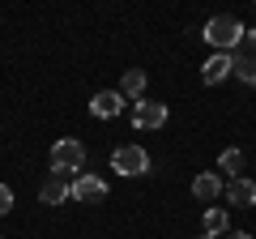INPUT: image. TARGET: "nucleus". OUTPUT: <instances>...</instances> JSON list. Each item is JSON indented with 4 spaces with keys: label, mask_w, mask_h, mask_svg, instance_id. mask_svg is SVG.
Here are the masks:
<instances>
[{
    "label": "nucleus",
    "mask_w": 256,
    "mask_h": 239,
    "mask_svg": "<svg viewBox=\"0 0 256 239\" xmlns=\"http://www.w3.org/2000/svg\"><path fill=\"white\" fill-rule=\"evenodd\" d=\"M201 38L214 47V52H226V56H230V52H235V47L248 38V30L239 26V18H230V13H218V18H210V22H205Z\"/></svg>",
    "instance_id": "nucleus-1"
},
{
    "label": "nucleus",
    "mask_w": 256,
    "mask_h": 239,
    "mask_svg": "<svg viewBox=\"0 0 256 239\" xmlns=\"http://www.w3.org/2000/svg\"><path fill=\"white\" fill-rule=\"evenodd\" d=\"M86 166V146L77 137H60L52 146V175H82Z\"/></svg>",
    "instance_id": "nucleus-2"
},
{
    "label": "nucleus",
    "mask_w": 256,
    "mask_h": 239,
    "mask_svg": "<svg viewBox=\"0 0 256 239\" xmlns=\"http://www.w3.org/2000/svg\"><path fill=\"white\" fill-rule=\"evenodd\" d=\"M111 171H120L124 180H132V175H146L150 171V154L141 146H120L116 154H111Z\"/></svg>",
    "instance_id": "nucleus-3"
},
{
    "label": "nucleus",
    "mask_w": 256,
    "mask_h": 239,
    "mask_svg": "<svg viewBox=\"0 0 256 239\" xmlns=\"http://www.w3.org/2000/svg\"><path fill=\"white\" fill-rule=\"evenodd\" d=\"M166 120H171V111H166V102H150V98L132 102V124H137L141 132H146V128H162Z\"/></svg>",
    "instance_id": "nucleus-4"
},
{
    "label": "nucleus",
    "mask_w": 256,
    "mask_h": 239,
    "mask_svg": "<svg viewBox=\"0 0 256 239\" xmlns=\"http://www.w3.org/2000/svg\"><path fill=\"white\" fill-rule=\"evenodd\" d=\"M73 201H82V205H98V201H107V180H98V175L82 171V175L73 180Z\"/></svg>",
    "instance_id": "nucleus-5"
},
{
    "label": "nucleus",
    "mask_w": 256,
    "mask_h": 239,
    "mask_svg": "<svg viewBox=\"0 0 256 239\" xmlns=\"http://www.w3.org/2000/svg\"><path fill=\"white\" fill-rule=\"evenodd\" d=\"M124 107H128V98H124L120 90H98V94L90 98V116H94V120H116Z\"/></svg>",
    "instance_id": "nucleus-6"
},
{
    "label": "nucleus",
    "mask_w": 256,
    "mask_h": 239,
    "mask_svg": "<svg viewBox=\"0 0 256 239\" xmlns=\"http://www.w3.org/2000/svg\"><path fill=\"white\" fill-rule=\"evenodd\" d=\"M222 196H226L235 210H248V205H256V180H248V175H235V180H226Z\"/></svg>",
    "instance_id": "nucleus-7"
},
{
    "label": "nucleus",
    "mask_w": 256,
    "mask_h": 239,
    "mask_svg": "<svg viewBox=\"0 0 256 239\" xmlns=\"http://www.w3.org/2000/svg\"><path fill=\"white\" fill-rule=\"evenodd\" d=\"M230 73H235V60H230L226 52H214L210 60L201 64V82H205V86H218V82H226Z\"/></svg>",
    "instance_id": "nucleus-8"
},
{
    "label": "nucleus",
    "mask_w": 256,
    "mask_h": 239,
    "mask_svg": "<svg viewBox=\"0 0 256 239\" xmlns=\"http://www.w3.org/2000/svg\"><path fill=\"white\" fill-rule=\"evenodd\" d=\"M68 196H73V184H64V175H47L38 184V201L43 205H64Z\"/></svg>",
    "instance_id": "nucleus-9"
},
{
    "label": "nucleus",
    "mask_w": 256,
    "mask_h": 239,
    "mask_svg": "<svg viewBox=\"0 0 256 239\" xmlns=\"http://www.w3.org/2000/svg\"><path fill=\"white\" fill-rule=\"evenodd\" d=\"M222 175H214V171H201L196 175V180H192V196H196V201H218L222 196Z\"/></svg>",
    "instance_id": "nucleus-10"
},
{
    "label": "nucleus",
    "mask_w": 256,
    "mask_h": 239,
    "mask_svg": "<svg viewBox=\"0 0 256 239\" xmlns=\"http://www.w3.org/2000/svg\"><path fill=\"white\" fill-rule=\"evenodd\" d=\"M146 68H124V82H120V94L124 98H132V102H141V94H146Z\"/></svg>",
    "instance_id": "nucleus-11"
},
{
    "label": "nucleus",
    "mask_w": 256,
    "mask_h": 239,
    "mask_svg": "<svg viewBox=\"0 0 256 239\" xmlns=\"http://www.w3.org/2000/svg\"><path fill=\"white\" fill-rule=\"evenodd\" d=\"M201 226H205V235H210V239H222V235H226V230H230V214L214 205V210H205Z\"/></svg>",
    "instance_id": "nucleus-12"
},
{
    "label": "nucleus",
    "mask_w": 256,
    "mask_h": 239,
    "mask_svg": "<svg viewBox=\"0 0 256 239\" xmlns=\"http://www.w3.org/2000/svg\"><path fill=\"white\" fill-rule=\"evenodd\" d=\"M230 60H235V77L244 86H256V56H239V52H230Z\"/></svg>",
    "instance_id": "nucleus-13"
},
{
    "label": "nucleus",
    "mask_w": 256,
    "mask_h": 239,
    "mask_svg": "<svg viewBox=\"0 0 256 239\" xmlns=\"http://www.w3.org/2000/svg\"><path fill=\"white\" fill-rule=\"evenodd\" d=\"M244 162H248L244 150H222V154H218V171H230V180L244 171Z\"/></svg>",
    "instance_id": "nucleus-14"
},
{
    "label": "nucleus",
    "mask_w": 256,
    "mask_h": 239,
    "mask_svg": "<svg viewBox=\"0 0 256 239\" xmlns=\"http://www.w3.org/2000/svg\"><path fill=\"white\" fill-rule=\"evenodd\" d=\"M9 210H13V188H9V184H0V218H4Z\"/></svg>",
    "instance_id": "nucleus-15"
},
{
    "label": "nucleus",
    "mask_w": 256,
    "mask_h": 239,
    "mask_svg": "<svg viewBox=\"0 0 256 239\" xmlns=\"http://www.w3.org/2000/svg\"><path fill=\"white\" fill-rule=\"evenodd\" d=\"M222 239H252V235H248V230H226Z\"/></svg>",
    "instance_id": "nucleus-16"
},
{
    "label": "nucleus",
    "mask_w": 256,
    "mask_h": 239,
    "mask_svg": "<svg viewBox=\"0 0 256 239\" xmlns=\"http://www.w3.org/2000/svg\"><path fill=\"white\" fill-rule=\"evenodd\" d=\"M248 43H252V47H256V30H248Z\"/></svg>",
    "instance_id": "nucleus-17"
},
{
    "label": "nucleus",
    "mask_w": 256,
    "mask_h": 239,
    "mask_svg": "<svg viewBox=\"0 0 256 239\" xmlns=\"http://www.w3.org/2000/svg\"><path fill=\"white\" fill-rule=\"evenodd\" d=\"M201 239H210V235H201Z\"/></svg>",
    "instance_id": "nucleus-18"
}]
</instances>
